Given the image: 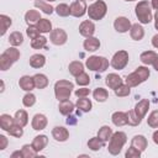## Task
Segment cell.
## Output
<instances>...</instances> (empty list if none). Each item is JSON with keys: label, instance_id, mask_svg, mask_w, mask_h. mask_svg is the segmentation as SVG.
Segmentation results:
<instances>
[{"label": "cell", "instance_id": "83f0119b", "mask_svg": "<svg viewBox=\"0 0 158 158\" xmlns=\"http://www.w3.org/2000/svg\"><path fill=\"white\" fill-rule=\"evenodd\" d=\"M75 106H77L80 111H83V112H89V111L91 110V107H93V102H91V100L88 99V98H79V99L77 100Z\"/></svg>", "mask_w": 158, "mask_h": 158}, {"label": "cell", "instance_id": "7c38bea8", "mask_svg": "<svg viewBox=\"0 0 158 158\" xmlns=\"http://www.w3.org/2000/svg\"><path fill=\"white\" fill-rule=\"evenodd\" d=\"M79 33L84 37H91L95 33V25L90 20H84L79 25Z\"/></svg>", "mask_w": 158, "mask_h": 158}, {"label": "cell", "instance_id": "6f0895ef", "mask_svg": "<svg viewBox=\"0 0 158 158\" xmlns=\"http://www.w3.org/2000/svg\"><path fill=\"white\" fill-rule=\"evenodd\" d=\"M152 138H153V142H154L156 144H158V130L153 132V136H152Z\"/></svg>", "mask_w": 158, "mask_h": 158}, {"label": "cell", "instance_id": "484cf974", "mask_svg": "<svg viewBox=\"0 0 158 158\" xmlns=\"http://www.w3.org/2000/svg\"><path fill=\"white\" fill-rule=\"evenodd\" d=\"M68 70H69V73H70L73 77H77V75H79L80 73L84 72V64H83L80 60H73V62L69 63Z\"/></svg>", "mask_w": 158, "mask_h": 158}, {"label": "cell", "instance_id": "9c48e42d", "mask_svg": "<svg viewBox=\"0 0 158 158\" xmlns=\"http://www.w3.org/2000/svg\"><path fill=\"white\" fill-rule=\"evenodd\" d=\"M88 12V6L84 0H75L70 4V15L74 17H81Z\"/></svg>", "mask_w": 158, "mask_h": 158}, {"label": "cell", "instance_id": "ee69618b", "mask_svg": "<svg viewBox=\"0 0 158 158\" xmlns=\"http://www.w3.org/2000/svg\"><path fill=\"white\" fill-rule=\"evenodd\" d=\"M22 104H23V106H26V107L33 106V105L36 104V95L32 94L31 91H27V94L23 95V98H22Z\"/></svg>", "mask_w": 158, "mask_h": 158}, {"label": "cell", "instance_id": "7a4b0ae2", "mask_svg": "<svg viewBox=\"0 0 158 158\" xmlns=\"http://www.w3.org/2000/svg\"><path fill=\"white\" fill-rule=\"evenodd\" d=\"M126 142H127V136H126L125 132H122V131L114 132L110 141H109V146H107L109 153L112 154V156H117L122 151Z\"/></svg>", "mask_w": 158, "mask_h": 158}, {"label": "cell", "instance_id": "db71d44e", "mask_svg": "<svg viewBox=\"0 0 158 158\" xmlns=\"http://www.w3.org/2000/svg\"><path fill=\"white\" fill-rule=\"evenodd\" d=\"M67 123H68V125H75V123H77V118H75L74 116H70V115H68V118H67Z\"/></svg>", "mask_w": 158, "mask_h": 158}, {"label": "cell", "instance_id": "bcb514c9", "mask_svg": "<svg viewBox=\"0 0 158 158\" xmlns=\"http://www.w3.org/2000/svg\"><path fill=\"white\" fill-rule=\"evenodd\" d=\"M147 123L152 128H158V110H154L149 114L147 118Z\"/></svg>", "mask_w": 158, "mask_h": 158}, {"label": "cell", "instance_id": "5bb4252c", "mask_svg": "<svg viewBox=\"0 0 158 158\" xmlns=\"http://www.w3.org/2000/svg\"><path fill=\"white\" fill-rule=\"evenodd\" d=\"M52 137L58 142H65L69 138V131L63 126H56L52 130Z\"/></svg>", "mask_w": 158, "mask_h": 158}, {"label": "cell", "instance_id": "cb8c5ba5", "mask_svg": "<svg viewBox=\"0 0 158 158\" xmlns=\"http://www.w3.org/2000/svg\"><path fill=\"white\" fill-rule=\"evenodd\" d=\"M46 64V57L43 54H40V53H36V54H32L30 57V65L32 68H42L43 65Z\"/></svg>", "mask_w": 158, "mask_h": 158}, {"label": "cell", "instance_id": "f1b7e54d", "mask_svg": "<svg viewBox=\"0 0 158 158\" xmlns=\"http://www.w3.org/2000/svg\"><path fill=\"white\" fill-rule=\"evenodd\" d=\"M35 6L37 7V9H40L42 12H44V14H47V15H51L52 12H53V10H56L48 1H46V0H35Z\"/></svg>", "mask_w": 158, "mask_h": 158}, {"label": "cell", "instance_id": "1f68e13d", "mask_svg": "<svg viewBox=\"0 0 158 158\" xmlns=\"http://www.w3.org/2000/svg\"><path fill=\"white\" fill-rule=\"evenodd\" d=\"M33 80H35V85H36L37 89H44L48 85V78H47V75H44L42 73L35 74Z\"/></svg>", "mask_w": 158, "mask_h": 158}, {"label": "cell", "instance_id": "7dc6e473", "mask_svg": "<svg viewBox=\"0 0 158 158\" xmlns=\"http://www.w3.org/2000/svg\"><path fill=\"white\" fill-rule=\"evenodd\" d=\"M7 133H9L10 136H14V137L20 138V137H22V135H23V127H21V126H19L17 123H15V125L7 131Z\"/></svg>", "mask_w": 158, "mask_h": 158}, {"label": "cell", "instance_id": "30bf717a", "mask_svg": "<svg viewBox=\"0 0 158 158\" xmlns=\"http://www.w3.org/2000/svg\"><path fill=\"white\" fill-rule=\"evenodd\" d=\"M131 26H132L131 21L125 16H118L114 21V28L120 33H125V32L130 31Z\"/></svg>", "mask_w": 158, "mask_h": 158}, {"label": "cell", "instance_id": "8fae6325", "mask_svg": "<svg viewBox=\"0 0 158 158\" xmlns=\"http://www.w3.org/2000/svg\"><path fill=\"white\" fill-rule=\"evenodd\" d=\"M47 123H48V120H47L46 115H43V114H36L33 116L32 121H31V126H32V128L35 131H42V130H44L46 126H47Z\"/></svg>", "mask_w": 158, "mask_h": 158}, {"label": "cell", "instance_id": "6125c7cd", "mask_svg": "<svg viewBox=\"0 0 158 158\" xmlns=\"http://www.w3.org/2000/svg\"><path fill=\"white\" fill-rule=\"evenodd\" d=\"M46 1H48V2H53V1H56V0H46Z\"/></svg>", "mask_w": 158, "mask_h": 158}, {"label": "cell", "instance_id": "681fc988", "mask_svg": "<svg viewBox=\"0 0 158 158\" xmlns=\"http://www.w3.org/2000/svg\"><path fill=\"white\" fill-rule=\"evenodd\" d=\"M125 157H126V158H139V157H141V151H138L137 148H135L133 146H131V147L126 151Z\"/></svg>", "mask_w": 158, "mask_h": 158}, {"label": "cell", "instance_id": "6da1fadb", "mask_svg": "<svg viewBox=\"0 0 158 158\" xmlns=\"http://www.w3.org/2000/svg\"><path fill=\"white\" fill-rule=\"evenodd\" d=\"M149 69L144 65H141V67H137L135 72L130 73L126 79H125V83L131 86V88H135V86H138L139 84H142L143 81H146L148 78H149Z\"/></svg>", "mask_w": 158, "mask_h": 158}, {"label": "cell", "instance_id": "e575fe53", "mask_svg": "<svg viewBox=\"0 0 158 158\" xmlns=\"http://www.w3.org/2000/svg\"><path fill=\"white\" fill-rule=\"evenodd\" d=\"M105 143H106V142H104L101 138H99V137L96 136V137H91V138L88 141V147H89L91 151L96 152V151L101 149V148L105 146Z\"/></svg>", "mask_w": 158, "mask_h": 158}, {"label": "cell", "instance_id": "91938a15", "mask_svg": "<svg viewBox=\"0 0 158 158\" xmlns=\"http://www.w3.org/2000/svg\"><path fill=\"white\" fill-rule=\"evenodd\" d=\"M152 65H153V68H154V69H156V70L158 72V58L156 59V62H154V63H153Z\"/></svg>", "mask_w": 158, "mask_h": 158}, {"label": "cell", "instance_id": "e0dca14e", "mask_svg": "<svg viewBox=\"0 0 158 158\" xmlns=\"http://www.w3.org/2000/svg\"><path fill=\"white\" fill-rule=\"evenodd\" d=\"M148 109H149V101H148L147 99H142L141 101H138V102L136 104V106H135L133 110H135L136 115L142 120V118L146 116Z\"/></svg>", "mask_w": 158, "mask_h": 158}, {"label": "cell", "instance_id": "8992f818", "mask_svg": "<svg viewBox=\"0 0 158 158\" xmlns=\"http://www.w3.org/2000/svg\"><path fill=\"white\" fill-rule=\"evenodd\" d=\"M109 64H110L109 60L102 56H90L85 62V65L89 70L99 72V73L105 72L109 68Z\"/></svg>", "mask_w": 158, "mask_h": 158}, {"label": "cell", "instance_id": "c3c4849f", "mask_svg": "<svg viewBox=\"0 0 158 158\" xmlns=\"http://www.w3.org/2000/svg\"><path fill=\"white\" fill-rule=\"evenodd\" d=\"M26 33H27V36H28L31 40H33V38L41 36V35H40V33H41L40 30H38L37 26H35V25H28V27L26 28Z\"/></svg>", "mask_w": 158, "mask_h": 158}, {"label": "cell", "instance_id": "d6a6232c", "mask_svg": "<svg viewBox=\"0 0 158 158\" xmlns=\"http://www.w3.org/2000/svg\"><path fill=\"white\" fill-rule=\"evenodd\" d=\"M112 128L110 127V126H101L100 128H99V131H98V137L99 138H101L104 142H109L110 141V138H111V136H112Z\"/></svg>", "mask_w": 158, "mask_h": 158}, {"label": "cell", "instance_id": "5b68a950", "mask_svg": "<svg viewBox=\"0 0 158 158\" xmlns=\"http://www.w3.org/2000/svg\"><path fill=\"white\" fill-rule=\"evenodd\" d=\"M107 12V5L104 0H95L91 5H89L88 7V16L90 20H95V21H99V20H102L105 17Z\"/></svg>", "mask_w": 158, "mask_h": 158}, {"label": "cell", "instance_id": "ab89813d", "mask_svg": "<svg viewBox=\"0 0 158 158\" xmlns=\"http://www.w3.org/2000/svg\"><path fill=\"white\" fill-rule=\"evenodd\" d=\"M21 152L23 154V158H35L37 157V151L32 147V144H23L21 148Z\"/></svg>", "mask_w": 158, "mask_h": 158}, {"label": "cell", "instance_id": "be15d7a7", "mask_svg": "<svg viewBox=\"0 0 158 158\" xmlns=\"http://www.w3.org/2000/svg\"><path fill=\"white\" fill-rule=\"evenodd\" d=\"M125 1H136V0H125Z\"/></svg>", "mask_w": 158, "mask_h": 158}, {"label": "cell", "instance_id": "f907efd6", "mask_svg": "<svg viewBox=\"0 0 158 158\" xmlns=\"http://www.w3.org/2000/svg\"><path fill=\"white\" fill-rule=\"evenodd\" d=\"M74 94H75V96H77V98H86V96L90 94V89H88V88L83 86V88L75 89Z\"/></svg>", "mask_w": 158, "mask_h": 158}, {"label": "cell", "instance_id": "f546056e", "mask_svg": "<svg viewBox=\"0 0 158 158\" xmlns=\"http://www.w3.org/2000/svg\"><path fill=\"white\" fill-rule=\"evenodd\" d=\"M40 20H41V15H40V12L37 10H28L25 14V21H26L27 25L37 23Z\"/></svg>", "mask_w": 158, "mask_h": 158}, {"label": "cell", "instance_id": "3957f363", "mask_svg": "<svg viewBox=\"0 0 158 158\" xmlns=\"http://www.w3.org/2000/svg\"><path fill=\"white\" fill-rule=\"evenodd\" d=\"M74 89V84L69 80H58L56 81L54 84V95H56V99L58 101H62V100H67L70 98L72 95V91Z\"/></svg>", "mask_w": 158, "mask_h": 158}, {"label": "cell", "instance_id": "ba28073f", "mask_svg": "<svg viewBox=\"0 0 158 158\" xmlns=\"http://www.w3.org/2000/svg\"><path fill=\"white\" fill-rule=\"evenodd\" d=\"M49 40L56 46H63L68 40V35L63 28L58 27V28L52 30V32L49 33Z\"/></svg>", "mask_w": 158, "mask_h": 158}, {"label": "cell", "instance_id": "11a10c76", "mask_svg": "<svg viewBox=\"0 0 158 158\" xmlns=\"http://www.w3.org/2000/svg\"><path fill=\"white\" fill-rule=\"evenodd\" d=\"M152 44L154 48H158V33L152 37Z\"/></svg>", "mask_w": 158, "mask_h": 158}, {"label": "cell", "instance_id": "4fadbf2b", "mask_svg": "<svg viewBox=\"0 0 158 158\" xmlns=\"http://www.w3.org/2000/svg\"><path fill=\"white\" fill-rule=\"evenodd\" d=\"M105 84H106L110 89L115 90V89H117L121 84H123V80H122V78H121L118 74H116V73H109V74L106 75V78H105Z\"/></svg>", "mask_w": 158, "mask_h": 158}, {"label": "cell", "instance_id": "f5cc1de1", "mask_svg": "<svg viewBox=\"0 0 158 158\" xmlns=\"http://www.w3.org/2000/svg\"><path fill=\"white\" fill-rule=\"evenodd\" d=\"M10 158H23V154H22L21 151H15V152L11 153Z\"/></svg>", "mask_w": 158, "mask_h": 158}, {"label": "cell", "instance_id": "2e32d148", "mask_svg": "<svg viewBox=\"0 0 158 158\" xmlns=\"http://www.w3.org/2000/svg\"><path fill=\"white\" fill-rule=\"evenodd\" d=\"M111 121L116 127H122L128 123L127 121V114L123 111H115L111 116Z\"/></svg>", "mask_w": 158, "mask_h": 158}, {"label": "cell", "instance_id": "816d5d0a", "mask_svg": "<svg viewBox=\"0 0 158 158\" xmlns=\"http://www.w3.org/2000/svg\"><path fill=\"white\" fill-rule=\"evenodd\" d=\"M7 143H9L7 138L4 135H0V151H4L7 147Z\"/></svg>", "mask_w": 158, "mask_h": 158}, {"label": "cell", "instance_id": "836d02e7", "mask_svg": "<svg viewBox=\"0 0 158 158\" xmlns=\"http://www.w3.org/2000/svg\"><path fill=\"white\" fill-rule=\"evenodd\" d=\"M37 28L40 30L41 33H51L52 32V22L47 19H41L37 23H36Z\"/></svg>", "mask_w": 158, "mask_h": 158}, {"label": "cell", "instance_id": "f35d334b", "mask_svg": "<svg viewBox=\"0 0 158 158\" xmlns=\"http://www.w3.org/2000/svg\"><path fill=\"white\" fill-rule=\"evenodd\" d=\"M47 44V38L44 36H38L33 40H31V47L33 49H41V48H44Z\"/></svg>", "mask_w": 158, "mask_h": 158}, {"label": "cell", "instance_id": "e7e4bbea", "mask_svg": "<svg viewBox=\"0 0 158 158\" xmlns=\"http://www.w3.org/2000/svg\"><path fill=\"white\" fill-rule=\"evenodd\" d=\"M84 1H85V0H84Z\"/></svg>", "mask_w": 158, "mask_h": 158}, {"label": "cell", "instance_id": "277c9868", "mask_svg": "<svg viewBox=\"0 0 158 158\" xmlns=\"http://www.w3.org/2000/svg\"><path fill=\"white\" fill-rule=\"evenodd\" d=\"M135 12H136V16H137L138 21L141 23H143V25H148L153 20V15H152V10H151V4L147 0L138 1V4L135 7Z\"/></svg>", "mask_w": 158, "mask_h": 158}, {"label": "cell", "instance_id": "7402d4cb", "mask_svg": "<svg viewBox=\"0 0 158 158\" xmlns=\"http://www.w3.org/2000/svg\"><path fill=\"white\" fill-rule=\"evenodd\" d=\"M130 36L135 41H141L144 37V28L139 23H132L130 28Z\"/></svg>", "mask_w": 158, "mask_h": 158}, {"label": "cell", "instance_id": "ac0fdd59", "mask_svg": "<svg viewBox=\"0 0 158 158\" xmlns=\"http://www.w3.org/2000/svg\"><path fill=\"white\" fill-rule=\"evenodd\" d=\"M31 144H32V147L37 152H41V151H43L47 147V144H48V137L46 135H38V136H36L33 138V141H32Z\"/></svg>", "mask_w": 158, "mask_h": 158}, {"label": "cell", "instance_id": "ffe728a7", "mask_svg": "<svg viewBox=\"0 0 158 158\" xmlns=\"http://www.w3.org/2000/svg\"><path fill=\"white\" fill-rule=\"evenodd\" d=\"M83 46H84V49L85 51H88V52H95V51H98L100 48V41H99V38H96L94 36L86 37V40L84 41Z\"/></svg>", "mask_w": 158, "mask_h": 158}, {"label": "cell", "instance_id": "9f6ffc18", "mask_svg": "<svg viewBox=\"0 0 158 158\" xmlns=\"http://www.w3.org/2000/svg\"><path fill=\"white\" fill-rule=\"evenodd\" d=\"M154 27L158 31V9L156 10V14H154Z\"/></svg>", "mask_w": 158, "mask_h": 158}, {"label": "cell", "instance_id": "680465c9", "mask_svg": "<svg viewBox=\"0 0 158 158\" xmlns=\"http://www.w3.org/2000/svg\"><path fill=\"white\" fill-rule=\"evenodd\" d=\"M151 6H152L154 10H157V9H158V0H152V2H151Z\"/></svg>", "mask_w": 158, "mask_h": 158}, {"label": "cell", "instance_id": "4dcf8cb0", "mask_svg": "<svg viewBox=\"0 0 158 158\" xmlns=\"http://www.w3.org/2000/svg\"><path fill=\"white\" fill-rule=\"evenodd\" d=\"M14 63H15V62L12 60V58H11L6 52L1 53V56H0V69H1L2 72L10 69V67H11Z\"/></svg>", "mask_w": 158, "mask_h": 158}, {"label": "cell", "instance_id": "d4e9b609", "mask_svg": "<svg viewBox=\"0 0 158 158\" xmlns=\"http://www.w3.org/2000/svg\"><path fill=\"white\" fill-rule=\"evenodd\" d=\"M14 125H15V118L12 116H10L7 114H2L0 116V127H1V130L7 132Z\"/></svg>", "mask_w": 158, "mask_h": 158}, {"label": "cell", "instance_id": "4316f807", "mask_svg": "<svg viewBox=\"0 0 158 158\" xmlns=\"http://www.w3.org/2000/svg\"><path fill=\"white\" fill-rule=\"evenodd\" d=\"M14 118H15V123H17L21 127H25L28 123V115L25 110H17L15 112Z\"/></svg>", "mask_w": 158, "mask_h": 158}, {"label": "cell", "instance_id": "d590c367", "mask_svg": "<svg viewBox=\"0 0 158 158\" xmlns=\"http://www.w3.org/2000/svg\"><path fill=\"white\" fill-rule=\"evenodd\" d=\"M9 42H10L11 46L17 47V46L22 44V42H23V35L21 32H19V31H14L9 36Z\"/></svg>", "mask_w": 158, "mask_h": 158}, {"label": "cell", "instance_id": "94428289", "mask_svg": "<svg viewBox=\"0 0 158 158\" xmlns=\"http://www.w3.org/2000/svg\"><path fill=\"white\" fill-rule=\"evenodd\" d=\"M4 89H5V85H4V81H1V93L4 91Z\"/></svg>", "mask_w": 158, "mask_h": 158}, {"label": "cell", "instance_id": "8d00e7d4", "mask_svg": "<svg viewBox=\"0 0 158 158\" xmlns=\"http://www.w3.org/2000/svg\"><path fill=\"white\" fill-rule=\"evenodd\" d=\"M93 96H94V99H95L98 102H104V101L107 100L109 93H107V90L104 89V88H96V89L93 91Z\"/></svg>", "mask_w": 158, "mask_h": 158}, {"label": "cell", "instance_id": "74e56055", "mask_svg": "<svg viewBox=\"0 0 158 158\" xmlns=\"http://www.w3.org/2000/svg\"><path fill=\"white\" fill-rule=\"evenodd\" d=\"M0 23H1V31H0V36H4L5 33H6V31H7V28L11 26V23H12V20H11V17L10 16H7V15H0Z\"/></svg>", "mask_w": 158, "mask_h": 158}, {"label": "cell", "instance_id": "60d3db41", "mask_svg": "<svg viewBox=\"0 0 158 158\" xmlns=\"http://www.w3.org/2000/svg\"><path fill=\"white\" fill-rule=\"evenodd\" d=\"M115 91V95L118 96V98H125V96H128L130 93H131V86H128L126 83L121 84L117 89L114 90Z\"/></svg>", "mask_w": 158, "mask_h": 158}, {"label": "cell", "instance_id": "603a6c76", "mask_svg": "<svg viewBox=\"0 0 158 158\" xmlns=\"http://www.w3.org/2000/svg\"><path fill=\"white\" fill-rule=\"evenodd\" d=\"M74 107H75V105H74L69 99L59 101V105H58V110H59V112H60L62 115H64V116L70 115V114L74 111Z\"/></svg>", "mask_w": 158, "mask_h": 158}, {"label": "cell", "instance_id": "52a82bcc", "mask_svg": "<svg viewBox=\"0 0 158 158\" xmlns=\"http://www.w3.org/2000/svg\"><path fill=\"white\" fill-rule=\"evenodd\" d=\"M128 59H130L128 52H126V51H123V49H122V51H117V52L112 56L111 62H110V65H111L114 69H116V70H122V69L127 65Z\"/></svg>", "mask_w": 158, "mask_h": 158}, {"label": "cell", "instance_id": "7bdbcfd3", "mask_svg": "<svg viewBox=\"0 0 158 158\" xmlns=\"http://www.w3.org/2000/svg\"><path fill=\"white\" fill-rule=\"evenodd\" d=\"M126 114H127V121H128L127 125H130V126H138V125L141 123L142 120L136 115L135 110H130V111H127Z\"/></svg>", "mask_w": 158, "mask_h": 158}, {"label": "cell", "instance_id": "9a60e30c", "mask_svg": "<svg viewBox=\"0 0 158 158\" xmlns=\"http://www.w3.org/2000/svg\"><path fill=\"white\" fill-rule=\"evenodd\" d=\"M19 86L25 90V91H32L36 85H35V80H33V77H30V75H22L19 80Z\"/></svg>", "mask_w": 158, "mask_h": 158}, {"label": "cell", "instance_id": "b9f144b4", "mask_svg": "<svg viewBox=\"0 0 158 158\" xmlns=\"http://www.w3.org/2000/svg\"><path fill=\"white\" fill-rule=\"evenodd\" d=\"M56 12H57V15L58 16H60V17H67V16H69L70 15V6L69 5H67V4H59V5H57V7H56Z\"/></svg>", "mask_w": 158, "mask_h": 158}, {"label": "cell", "instance_id": "44dd1931", "mask_svg": "<svg viewBox=\"0 0 158 158\" xmlns=\"http://www.w3.org/2000/svg\"><path fill=\"white\" fill-rule=\"evenodd\" d=\"M158 58V54L154 51H144L141 53L139 56V60L144 64V65H152L156 59Z\"/></svg>", "mask_w": 158, "mask_h": 158}, {"label": "cell", "instance_id": "f6af8a7d", "mask_svg": "<svg viewBox=\"0 0 158 158\" xmlns=\"http://www.w3.org/2000/svg\"><path fill=\"white\" fill-rule=\"evenodd\" d=\"M75 81H77V84L80 85V86H86V85L90 83V77H89L88 73L83 72V73H80L79 75L75 77Z\"/></svg>", "mask_w": 158, "mask_h": 158}, {"label": "cell", "instance_id": "d6986e66", "mask_svg": "<svg viewBox=\"0 0 158 158\" xmlns=\"http://www.w3.org/2000/svg\"><path fill=\"white\" fill-rule=\"evenodd\" d=\"M131 146H133L135 148H137L138 151L143 152L147 146H148V142H147V138L143 136V135H136L133 136V138L131 139Z\"/></svg>", "mask_w": 158, "mask_h": 158}]
</instances>
